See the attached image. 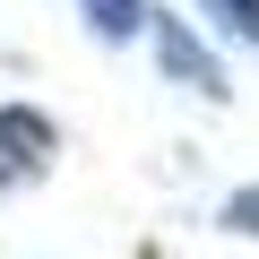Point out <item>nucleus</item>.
Instances as JSON below:
<instances>
[{"mask_svg": "<svg viewBox=\"0 0 259 259\" xmlns=\"http://www.w3.org/2000/svg\"><path fill=\"white\" fill-rule=\"evenodd\" d=\"M61 147V130L35 112V104H0V190H26Z\"/></svg>", "mask_w": 259, "mask_h": 259, "instance_id": "obj_1", "label": "nucleus"}, {"mask_svg": "<svg viewBox=\"0 0 259 259\" xmlns=\"http://www.w3.org/2000/svg\"><path fill=\"white\" fill-rule=\"evenodd\" d=\"M164 69H173V78H190L199 95H225V78H216V61H207V52H199V44L182 35V26H164Z\"/></svg>", "mask_w": 259, "mask_h": 259, "instance_id": "obj_2", "label": "nucleus"}, {"mask_svg": "<svg viewBox=\"0 0 259 259\" xmlns=\"http://www.w3.org/2000/svg\"><path fill=\"white\" fill-rule=\"evenodd\" d=\"M87 26H95L104 44H130V35L147 26V9H139V0H87Z\"/></svg>", "mask_w": 259, "mask_h": 259, "instance_id": "obj_3", "label": "nucleus"}, {"mask_svg": "<svg viewBox=\"0 0 259 259\" xmlns=\"http://www.w3.org/2000/svg\"><path fill=\"white\" fill-rule=\"evenodd\" d=\"M207 9H216V26L233 44H259V0H207Z\"/></svg>", "mask_w": 259, "mask_h": 259, "instance_id": "obj_4", "label": "nucleus"}, {"mask_svg": "<svg viewBox=\"0 0 259 259\" xmlns=\"http://www.w3.org/2000/svg\"><path fill=\"white\" fill-rule=\"evenodd\" d=\"M225 225H242V233H259V190H242V199L225 207Z\"/></svg>", "mask_w": 259, "mask_h": 259, "instance_id": "obj_5", "label": "nucleus"}]
</instances>
